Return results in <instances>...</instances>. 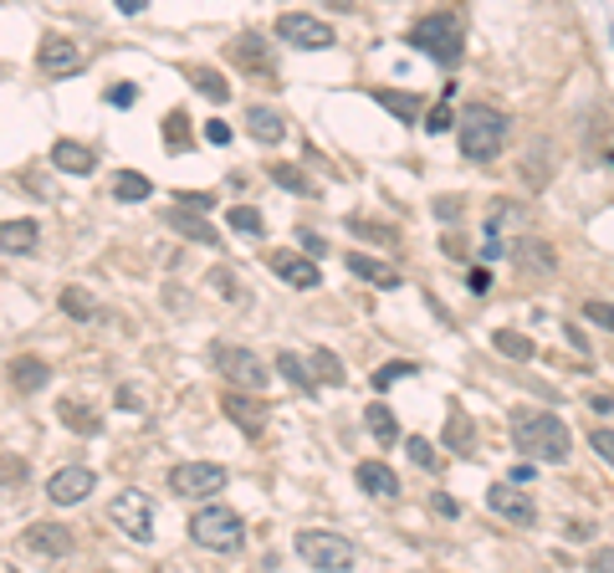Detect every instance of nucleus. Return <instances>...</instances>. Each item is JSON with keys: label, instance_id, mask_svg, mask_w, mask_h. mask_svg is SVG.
Here are the masks:
<instances>
[{"label": "nucleus", "instance_id": "nucleus-1", "mask_svg": "<svg viewBox=\"0 0 614 573\" xmlns=\"http://www.w3.org/2000/svg\"><path fill=\"white\" fill-rule=\"evenodd\" d=\"M512 446L523 450L527 461L559 466V461H568L574 435H568V425L553 410H517L512 415Z\"/></svg>", "mask_w": 614, "mask_h": 573}, {"label": "nucleus", "instance_id": "nucleus-2", "mask_svg": "<svg viewBox=\"0 0 614 573\" xmlns=\"http://www.w3.org/2000/svg\"><path fill=\"white\" fill-rule=\"evenodd\" d=\"M507 133H512V118H507L502 107H491V103H471L466 113H461V154H466L471 164H491V160H502Z\"/></svg>", "mask_w": 614, "mask_h": 573}, {"label": "nucleus", "instance_id": "nucleus-3", "mask_svg": "<svg viewBox=\"0 0 614 573\" xmlns=\"http://www.w3.org/2000/svg\"><path fill=\"white\" fill-rule=\"evenodd\" d=\"M405 41H410L415 52H425L431 62H440V67H456V62L466 56V26H461V16H451V11H435V16L415 21Z\"/></svg>", "mask_w": 614, "mask_h": 573}, {"label": "nucleus", "instance_id": "nucleus-4", "mask_svg": "<svg viewBox=\"0 0 614 573\" xmlns=\"http://www.w3.org/2000/svg\"><path fill=\"white\" fill-rule=\"evenodd\" d=\"M190 537H195L205 553H235L246 543V522L226 501H210V507H200L195 518H190Z\"/></svg>", "mask_w": 614, "mask_h": 573}, {"label": "nucleus", "instance_id": "nucleus-5", "mask_svg": "<svg viewBox=\"0 0 614 573\" xmlns=\"http://www.w3.org/2000/svg\"><path fill=\"white\" fill-rule=\"evenodd\" d=\"M210 364H216V374L226 379V384H235V390H267V379L277 364H267L261 354H252V348H241V343H216L210 348Z\"/></svg>", "mask_w": 614, "mask_h": 573}, {"label": "nucleus", "instance_id": "nucleus-6", "mask_svg": "<svg viewBox=\"0 0 614 573\" xmlns=\"http://www.w3.org/2000/svg\"><path fill=\"white\" fill-rule=\"evenodd\" d=\"M297 558H307V569H323V573H338V569H354V543L344 533H328V527H303L292 537Z\"/></svg>", "mask_w": 614, "mask_h": 573}, {"label": "nucleus", "instance_id": "nucleus-7", "mask_svg": "<svg viewBox=\"0 0 614 573\" xmlns=\"http://www.w3.org/2000/svg\"><path fill=\"white\" fill-rule=\"evenodd\" d=\"M271 36H277V41H287V47H303V52H328V47L338 41L328 21L307 16V11H282L277 26H271Z\"/></svg>", "mask_w": 614, "mask_h": 573}, {"label": "nucleus", "instance_id": "nucleus-8", "mask_svg": "<svg viewBox=\"0 0 614 573\" xmlns=\"http://www.w3.org/2000/svg\"><path fill=\"white\" fill-rule=\"evenodd\" d=\"M226 482H231V476H226V466H216V461H184L169 471V492L184 501H210Z\"/></svg>", "mask_w": 614, "mask_h": 573}, {"label": "nucleus", "instance_id": "nucleus-9", "mask_svg": "<svg viewBox=\"0 0 614 573\" xmlns=\"http://www.w3.org/2000/svg\"><path fill=\"white\" fill-rule=\"evenodd\" d=\"M108 522L128 543H149V537H154V501H149L144 492H118V497L108 501Z\"/></svg>", "mask_w": 614, "mask_h": 573}, {"label": "nucleus", "instance_id": "nucleus-10", "mask_svg": "<svg viewBox=\"0 0 614 573\" xmlns=\"http://www.w3.org/2000/svg\"><path fill=\"white\" fill-rule=\"evenodd\" d=\"M231 62L241 72H252L256 82H267V88H277V82H282V77H277V62H271V52H267V36L241 31L231 41Z\"/></svg>", "mask_w": 614, "mask_h": 573}, {"label": "nucleus", "instance_id": "nucleus-11", "mask_svg": "<svg viewBox=\"0 0 614 573\" xmlns=\"http://www.w3.org/2000/svg\"><path fill=\"white\" fill-rule=\"evenodd\" d=\"M82 67V47H77L73 36L62 31H47L37 47V72L41 77H73V72Z\"/></svg>", "mask_w": 614, "mask_h": 573}, {"label": "nucleus", "instance_id": "nucleus-12", "mask_svg": "<svg viewBox=\"0 0 614 573\" xmlns=\"http://www.w3.org/2000/svg\"><path fill=\"white\" fill-rule=\"evenodd\" d=\"M220 410L231 415V420L246 430L252 441L267 430V405L256 399V390H235V384H226V394H220Z\"/></svg>", "mask_w": 614, "mask_h": 573}, {"label": "nucleus", "instance_id": "nucleus-13", "mask_svg": "<svg viewBox=\"0 0 614 573\" xmlns=\"http://www.w3.org/2000/svg\"><path fill=\"white\" fill-rule=\"evenodd\" d=\"M92 486H98V471L92 466H62V471H52V482H47V497L56 501V507H73V501H88Z\"/></svg>", "mask_w": 614, "mask_h": 573}, {"label": "nucleus", "instance_id": "nucleus-14", "mask_svg": "<svg viewBox=\"0 0 614 573\" xmlns=\"http://www.w3.org/2000/svg\"><path fill=\"white\" fill-rule=\"evenodd\" d=\"M267 267L287 286H297V292H312V286L323 282V271H318V262H307V251L303 256L297 251H267Z\"/></svg>", "mask_w": 614, "mask_h": 573}, {"label": "nucleus", "instance_id": "nucleus-15", "mask_svg": "<svg viewBox=\"0 0 614 573\" xmlns=\"http://www.w3.org/2000/svg\"><path fill=\"white\" fill-rule=\"evenodd\" d=\"M487 507L497 512V518L517 522V527H533V522H538V507H533V497H523V492H517L512 482L487 486Z\"/></svg>", "mask_w": 614, "mask_h": 573}, {"label": "nucleus", "instance_id": "nucleus-16", "mask_svg": "<svg viewBox=\"0 0 614 573\" xmlns=\"http://www.w3.org/2000/svg\"><path fill=\"white\" fill-rule=\"evenodd\" d=\"M21 543H26L31 553H41V558H67L73 553V533H67L62 522H31Z\"/></svg>", "mask_w": 614, "mask_h": 573}, {"label": "nucleus", "instance_id": "nucleus-17", "mask_svg": "<svg viewBox=\"0 0 614 573\" xmlns=\"http://www.w3.org/2000/svg\"><path fill=\"white\" fill-rule=\"evenodd\" d=\"M164 226H169V231H180L184 241H200V246H220V235H216V226L205 220V211L175 205V211H164Z\"/></svg>", "mask_w": 614, "mask_h": 573}, {"label": "nucleus", "instance_id": "nucleus-18", "mask_svg": "<svg viewBox=\"0 0 614 573\" xmlns=\"http://www.w3.org/2000/svg\"><path fill=\"white\" fill-rule=\"evenodd\" d=\"M354 482H359L369 497H380V501L399 497V476L389 471V461H359V466H354Z\"/></svg>", "mask_w": 614, "mask_h": 573}, {"label": "nucleus", "instance_id": "nucleus-19", "mask_svg": "<svg viewBox=\"0 0 614 573\" xmlns=\"http://www.w3.org/2000/svg\"><path fill=\"white\" fill-rule=\"evenodd\" d=\"M440 446H451L456 456H476V425H471V415L461 405L446 410V430H440Z\"/></svg>", "mask_w": 614, "mask_h": 573}, {"label": "nucleus", "instance_id": "nucleus-20", "mask_svg": "<svg viewBox=\"0 0 614 573\" xmlns=\"http://www.w3.org/2000/svg\"><path fill=\"white\" fill-rule=\"evenodd\" d=\"M246 133H252L256 143H282L287 139V124H282V113L267 103H252L246 107Z\"/></svg>", "mask_w": 614, "mask_h": 573}, {"label": "nucleus", "instance_id": "nucleus-21", "mask_svg": "<svg viewBox=\"0 0 614 573\" xmlns=\"http://www.w3.org/2000/svg\"><path fill=\"white\" fill-rule=\"evenodd\" d=\"M344 267L354 271V277H363L369 286H384V292H395V286H399V271L389 267V262H374V256H363V251H348Z\"/></svg>", "mask_w": 614, "mask_h": 573}, {"label": "nucleus", "instance_id": "nucleus-22", "mask_svg": "<svg viewBox=\"0 0 614 573\" xmlns=\"http://www.w3.org/2000/svg\"><path fill=\"white\" fill-rule=\"evenodd\" d=\"M52 164L62 169V175H92L98 154H92L88 143H77V139H56L52 143Z\"/></svg>", "mask_w": 614, "mask_h": 573}, {"label": "nucleus", "instance_id": "nucleus-23", "mask_svg": "<svg viewBox=\"0 0 614 573\" xmlns=\"http://www.w3.org/2000/svg\"><path fill=\"white\" fill-rule=\"evenodd\" d=\"M11 384H16L21 394L47 390V384H52V364H41V358H31V354L11 358Z\"/></svg>", "mask_w": 614, "mask_h": 573}, {"label": "nucleus", "instance_id": "nucleus-24", "mask_svg": "<svg viewBox=\"0 0 614 573\" xmlns=\"http://www.w3.org/2000/svg\"><path fill=\"white\" fill-rule=\"evenodd\" d=\"M271 364H277V374L287 379L292 390H318V374H312V358H303V354H292V348H282V354L271 358Z\"/></svg>", "mask_w": 614, "mask_h": 573}, {"label": "nucleus", "instance_id": "nucleus-25", "mask_svg": "<svg viewBox=\"0 0 614 573\" xmlns=\"http://www.w3.org/2000/svg\"><path fill=\"white\" fill-rule=\"evenodd\" d=\"M108 195H113V200H124V205H139V200L154 195V179L139 175V169H118V175L108 179Z\"/></svg>", "mask_w": 614, "mask_h": 573}, {"label": "nucleus", "instance_id": "nucleus-26", "mask_svg": "<svg viewBox=\"0 0 614 573\" xmlns=\"http://www.w3.org/2000/svg\"><path fill=\"white\" fill-rule=\"evenodd\" d=\"M184 82H190L200 98H210V103H226V98H231V82H226L216 67H200V62H190V67H184Z\"/></svg>", "mask_w": 614, "mask_h": 573}, {"label": "nucleus", "instance_id": "nucleus-27", "mask_svg": "<svg viewBox=\"0 0 614 573\" xmlns=\"http://www.w3.org/2000/svg\"><path fill=\"white\" fill-rule=\"evenodd\" d=\"M374 103L389 107L399 124H425V118H420V113H425V98H420V92H389V88H380V92H374Z\"/></svg>", "mask_w": 614, "mask_h": 573}, {"label": "nucleus", "instance_id": "nucleus-28", "mask_svg": "<svg viewBox=\"0 0 614 573\" xmlns=\"http://www.w3.org/2000/svg\"><path fill=\"white\" fill-rule=\"evenodd\" d=\"M363 425H369V435H374L380 446H399V420L389 405H369V410H363Z\"/></svg>", "mask_w": 614, "mask_h": 573}, {"label": "nucleus", "instance_id": "nucleus-29", "mask_svg": "<svg viewBox=\"0 0 614 573\" xmlns=\"http://www.w3.org/2000/svg\"><path fill=\"white\" fill-rule=\"evenodd\" d=\"M56 415H62V425H73L77 435H98V430H103V420H98V415H92L82 399H62V405H56Z\"/></svg>", "mask_w": 614, "mask_h": 573}, {"label": "nucleus", "instance_id": "nucleus-30", "mask_svg": "<svg viewBox=\"0 0 614 573\" xmlns=\"http://www.w3.org/2000/svg\"><path fill=\"white\" fill-rule=\"evenodd\" d=\"M0 235H5V251L16 256V251H31V246H37L41 226H37V220H5V226H0Z\"/></svg>", "mask_w": 614, "mask_h": 573}, {"label": "nucleus", "instance_id": "nucleus-31", "mask_svg": "<svg viewBox=\"0 0 614 573\" xmlns=\"http://www.w3.org/2000/svg\"><path fill=\"white\" fill-rule=\"evenodd\" d=\"M62 313L67 318H77V322H98L103 313H98V303H92L82 286H62Z\"/></svg>", "mask_w": 614, "mask_h": 573}, {"label": "nucleus", "instance_id": "nucleus-32", "mask_svg": "<svg viewBox=\"0 0 614 573\" xmlns=\"http://www.w3.org/2000/svg\"><path fill=\"white\" fill-rule=\"evenodd\" d=\"M164 143H169L175 154L195 143V133H190V113H184V107H175V113H164Z\"/></svg>", "mask_w": 614, "mask_h": 573}, {"label": "nucleus", "instance_id": "nucleus-33", "mask_svg": "<svg viewBox=\"0 0 614 573\" xmlns=\"http://www.w3.org/2000/svg\"><path fill=\"white\" fill-rule=\"evenodd\" d=\"M491 343H497V354L517 358V364H527V358L538 354V348H533V339H527V333H512V328H502V333H491Z\"/></svg>", "mask_w": 614, "mask_h": 573}, {"label": "nucleus", "instance_id": "nucleus-34", "mask_svg": "<svg viewBox=\"0 0 614 573\" xmlns=\"http://www.w3.org/2000/svg\"><path fill=\"white\" fill-rule=\"evenodd\" d=\"M226 226L241 231V235H261V231H267V220H261L256 205H231V211H226Z\"/></svg>", "mask_w": 614, "mask_h": 573}, {"label": "nucleus", "instance_id": "nucleus-35", "mask_svg": "<svg viewBox=\"0 0 614 573\" xmlns=\"http://www.w3.org/2000/svg\"><path fill=\"white\" fill-rule=\"evenodd\" d=\"M312 374H318V384H344V364H338V354H328V348H312Z\"/></svg>", "mask_w": 614, "mask_h": 573}, {"label": "nucleus", "instance_id": "nucleus-36", "mask_svg": "<svg viewBox=\"0 0 614 573\" xmlns=\"http://www.w3.org/2000/svg\"><path fill=\"white\" fill-rule=\"evenodd\" d=\"M210 286H216L226 303H246V286H241V277H235L231 267H216V271H210Z\"/></svg>", "mask_w": 614, "mask_h": 573}, {"label": "nucleus", "instance_id": "nucleus-37", "mask_svg": "<svg viewBox=\"0 0 614 573\" xmlns=\"http://www.w3.org/2000/svg\"><path fill=\"white\" fill-rule=\"evenodd\" d=\"M405 450H410V461H415L420 471H440V456H435V446L425 441V435H410V441H405Z\"/></svg>", "mask_w": 614, "mask_h": 573}, {"label": "nucleus", "instance_id": "nucleus-38", "mask_svg": "<svg viewBox=\"0 0 614 573\" xmlns=\"http://www.w3.org/2000/svg\"><path fill=\"white\" fill-rule=\"evenodd\" d=\"M517 256H523L533 271H553V262H559V256L542 246V241H523V246H517Z\"/></svg>", "mask_w": 614, "mask_h": 573}, {"label": "nucleus", "instance_id": "nucleus-39", "mask_svg": "<svg viewBox=\"0 0 614 573\" xmlns=\"http://www.w3.org/2000/svg\"><path fill=\"white\" fill-rule=\"evenodd\" d=\"M271 179H277L282 190H292V195H307V175L297 164H271Z\"/></svg>", "mask_w": 614, "mask_h": 573}, {"label": "nucleus", "instance_id": "nucleus-40", "mask_svg": "<svg viewBox=\"0 0 614 573\" xmlns=\"http://www.w3.org/2000/svg\"><path fill=\"white\" fill-rule=\"evenodd\" d=\"M584 318L594 322V328H604V333H614V303H594V297H589V303H584Z\"/></svg>", "mask_w": 614, "mask_h": 573}, {"label": "nucleus", "instance_id": "nucleus-41", "mask_svg": "<svg viewBox=\"0 0 614 573\" xmlns=\"http://www.w3.org/2000/svg\"><path fill=\"white\" fill-rule=\"evenodd\" d=\"M431 211H435V220H461V215H466V200H461V195H440Z\"/></svg>", "mask_w": 614, "mask_h": 573}, {"label": "nucleus", "instance_id": "nucleus-42", "mask_svg": "<svg viewBox=\"0 0 614 573\" xmlns=\"http://www.w3.org/2000/svg\"><path fill=\"white\" fill-rule=\"evenodd\" d=\"M589 446H594V456H604V461L614 466V430H604V425L589 430Z\"/></svg>", "mask_w": 614, "mask_h": 573}, {"label": "nucleus", "instance_id": "nucleus-43", "mask_svg": "<svg viewBox=\"0 0 614 573\" xmlns=\"http://www.w3.org/2000/svg\"><path fill=\"white\" fill-rule=\"evenodd\" d=\"M405 374H415V364H405V358H399V364H389V369H380V374H374V390H389V384H395V379H405Z\"/></svg>", "mask_w": 614, "mask_h": 573}, {"label": "nucleus", "instance_id": "nucleus-44", "mask_svg": "<svg viewBox=\"0 0 614 573\" xmlns=\"http://www.w3.org/2000/svg\"><path fill=\"white\" fill-rule=\"evenodd\" d=\"M180 205H190V211H210V205H216V195H205V190H180Z\"/></svg>", "mask_w": 614, "mask_h": 573}, {"label": "nucleus", "instance_id": "nucleus-45", "mask_svg": "<svg viewBox=\"0 0 614 573\" xmlns=\"http://www.w3.org/2000/svg\"><path fill=\"white\" fill-rule=\"evenodd\" d=\"M451 118H456V113H451L446 103H440V107H431V118H425V128H431V133H446V128H451Z\"/></svg>", "mask_w": 614, "mask_h": 573}, {"label": "nucleus", "instance_id": "nucleus-46", "mask_svg": "<svg viewBox=\"0 0 614 573\" xmlns=\"http://www.w3.org/2000/svg\"><path fill=\"white\" fill-rule=\"evenodd\" d=\"M466 286H471V292H476V297H487V292H491V271H487V267H471Z\"/></svg>", "mask_w": 614, "mask_h": 573}, {"label": "nucleus", "instance_id": "nucleus-47", "mask_svg": "<svg viewBox=\"0 0 614 573\" xmlns=\"http://www.w3.org/2000/svg\"><path fill=\"white\" fill-rule=\"evenodd\" d=\"M118 410H144V394L133 384H118Z\"/></svg>", "mask_w": 614, "mask_h": 573}, {"label": "nucleus", "instance_id": "nucleus-48", "mask_svg": "<svg viewBox=\"0 0 614 573\" xmlns=\"http://www.w3.org/2000/svg\"><path fill=\"white\" fill-rule=\"evenodd\" d=\"M205 139L226 149V143H231V124H220V118H210V124H205Z\"/></svg>", "mask_w": 614, "mask_h": 573}, {"label": "nucleus", "instance_id": "nucleus-49", "mask_svg": "<svg viewBox=\"0 0 614 573\" xmlns=\"http://www.w3.org/2000/svg\"><path fill=\"white\" fill-rule=\"evenodd\" d=\"M354 235H374V241H395V231H384L374 220H354Z\"/></svg>", "mask_w": 614, "mask_h": 573}, {"label": "nucleus", "instance_id": "nucleus-50", "mask_svg": "<svg viewBox=\"0 0 614 573\" xmlns=\"http://www.w3.org/2000/svg\"><path fill=\"white\" fill-rule=\"evenodd\" d=\"M133 98H139V88H133V82H118V88L108 92V103H113V107H128Z\"/></svg>", "mask_w": 614, "mask_h": 573}, {"label": "nucleus", "instance_id": "nucleus-51", "mask_svg": "<svg viewBox=\"0 0 614 573\" xmlns=\"http://www.w3.org/2000/svg\"><path fill=\"white\" fill-rule=\"evenodd\" d=\"M26 482V461H16V456H5V486Z\"/></svg>", "mask_w": 614, "mask_h": 573}, {"label": "nucleus", "instance_id": "nucleus-52", "mask_svg": "<svg viewBox=\"0 0 614 573\" xmlns=\"http://www.w3.org/2000/svg\"><path fill=\"white\" fill-rule=\"evenodd\" d=\"M589 569L614 573V548H594V553H589Z\"/></svg>", "mask_w": 614, "mask_h": 573}, {"label": "nucleus", "instance_id": "nucleus-53", "mask_svg": "<svg viewBox=\"0 0 614 573\" xmlns=\"http://www.w3.org/2000/svg\"><path fill=\"white\" fill-rule=\"evenodd\" d=\"M431 507H435V512H440V518H456V512H461V507H456V497H446V492H435V497H431Z\"/></svg>", "mask_w": 614, "mask_h": 573}, {"label": "nucleus", "instance_id": "nucleus-54", "mask_svg": "<svg viewBox=\"0 0 614 573\" xmlns=\"http://www.w3.org/2000/svg\"><path fill=\"white\" fill-rule=\"evenodd\" d=\"M584 405H589V410H594V415H610V410H614V399H610V394H589Z\"/></svg>", "mask_w": 614, "mask_h": 573}, {"label": "nucleus", "instance_id": "nucleus-55", "mask_svg": "<svg viewBox=\"0 0 614 573\" xmlns=\"http://www.w3.org/2000/svg\"><path fill=\"white\" fill-rule=\"evenodd\" d=\"M303 251H307V256H323L328 241H318V235H307V231H303Z\"/></svg>", "mask_w": 614, "mask_h": 573}, {"label": "nucleus", "instance_id": "nucleus-56", "mask_svg": "<svg viewBox=\"0 0 614 573\" xmlns=\"http://www.w3.org/2000/svg\"><path fill=\"white\" fill-rule=\"evenodd\" d=\"M144 5H149V0H118V11H124V16H139Z\"/></svg>", "mask_w": 614, "mask_h": 573}, {"label": "nucleus", "instance_id": "nucleus-57", "mask_svg": "<svg viewBox=\"0 0 614 573\" xmlns=\"http://www.w3.org/2000/svg\"><path fill=\"white\" fill-rule=\"evenodd\" d=\"M318 5H328V11H354V0H318Z\"/></svg>", "mask_w": 614, "mask_h": 573}]
</instances>
